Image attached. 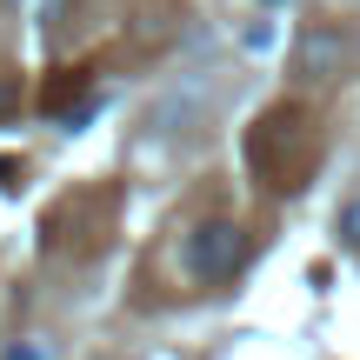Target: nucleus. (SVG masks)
I'll use <instances>...</instances> for the list:
<instances>
[{
    "mask_svg": "<svg viewBox=\"0 0 360 360\" xmlns=\"http://www.w3.org/2000/svg\"><path fill=\"white\" fill-rule=\"evenodd\" d=\"M247 160H254V174H260L267 193H300L307 174H314V160H321V127H314V114L300 101L267 107V114L247 127Z\"/></svg>",
    "mask_w": 360,
    "mask_h": 360,
    "instance_id": "obj_1",
    "label": "nucleus"
},
{
    "mask_svg": "<svg viewBox=\"0 0 360 360\" xmlns=\"http://www.w3.org/2000/svg\"><path fill=\"white\" fill-rule=\"evenodd\" d=\"M240 260H247V233L233 227V220H200V227H193V240H187V274H193L200 287L233 281Z\"/></svg>",
    "mask_w": 360,
    "mask_h": 360,
    "instance_id": "obj_2",
    "label": "nucleus"
},
{
    "mask_svg": "<svg viewBox=\"0 0 360 360\" xmlns=\"http://www.w3.org/2000/svg\"><path fill=\"white\" fill-rule=\"evenodd\" d=\"M40 107H47V114H60L67 127H80V120H87V107H94V80H87V67H60V74L40 87Z\"/></svg>",
    "mask_w": 360,
    "mask_h": 360,
    "instance_id": "obj_3",
    "label": "nucleus"
},
{
    "mask_svg": "<svg viewBox=\"0 0 360 360\" xmlns=\"http://www.w3.org/2000/svg\"><path fill=\"white\" fill-rule=\"evenodd\" d=\"M340 60H347V40H340L334 27H307V34H300V74L307 80H334Z\"/></svg>",
    "mask_w": 360,
    "mask_h": 360,
    "instance_id": "obj_4",
    "label": "nucleus"
},
{
    "mask_svg": "<svg viewBox=\"0 0 360 360\" xmlns=\"http://www.w3.org/2000/svg\"><path fill=\"white\" fill-rule=\"evenodd\" d=\"M340 240H347L354 254H360V193H354L347 207H340Z\"/></svg>",
    "mask_w": 360,
    "mask_h": 360,
    "instance_id": "obj_5",
    "label": "nucleus"
},
{
    "mask_svg": "<svg viewBox=\"0 0 360 360\" xmlns=\"http://www.w3.org/2000/svg\"><path fill=\"white\" fill-rule=\"evenodd\" d=\"M0 360H53L47 347H40V340H20V347H7V354H0Z\"/></svg>",
    "mask_w": 360,
    "mask_h": 360,
    "instance_id": "obj_6",
    "label": "nucleus"
},
{
    "mask_svg": "<svg viewBox=\"0 0 360 360\" xmlns=\"http://www.w3.org/2000/svg\"><path fill=\"white\" fill-rule=\"evenodd\" d=\"M267 7H281V0H267Z\"/></svg>",
    "mask_w": 360,
    "mask_h": 360,
    "instance_id": "obj_7",
    "label": "nucleus"
}]
</instances>
